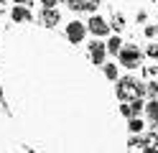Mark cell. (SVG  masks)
<instances>
[{
	"mask_svg": "<svg viewBox=\"0 0 158 153\" xmlns=\"http://www.w3.org/2000/svg\"><path fill=\"white\" fill-rule=\"evenodd\" d=\"M117 61H120L123 66H127V69H138L140 61H143V51L138 49L135 44H125L120 49V54H117Z\"/></svg>",
	"mask_w": 158,
	"mask_h": 153,
	"instance_id": "obj_1",
	"label": "cell"
},
{
	"mask_svg": "<svg viewBox=\"0 0 158 153\" xmlns=\"http://www.w3.org/2000/svg\"><path fill=\"white\" fill-rule=\"evenodd\" d=\"M107 41H100V38H92V44H89V59H92V64H97V66H102L105 61H107Z\"/></svg>",
	"mask_w": 158,
	"mask_h": 153,
	"instance_id": "obj_2",
	"label": "cell"
},
{
	"mask_svg": "<svg viewBox=\"0 0 158 153\" xmlns=\"http://www.w3.org/2000/svg\"><path fill=\"white\" fill-rule=\"evenodd\" d=\"M87 31L92 36H97V38H105V36H110V23H107V18L92 13V18L87 20Z\"/></svg>",
	"mask_w": 158,
	"mask_h": 153,
	"instance_id": "obj_3",
	"label": "cell"
},
{
	"mask_svg": "<svg viewBox=\"0 0 158 153\" xmlns=\"http://www.w3.org/2000/svg\"><path fill=\"white\" fill-rule=\"evenodd\" d=\"M87 36V23L84 20H72V23H66V38L69 44H82Z\"/></svg>",
	"mask_w": 158,
	"mask_h": 153,
	"instance_id": "obj_4",
	"label": "cell"
},
{
	"mask_svg": "<svg viewBox=\"0 0 158 153\" xmlns=\"http://www.w3.org/2000/svg\"><path fill=\"white\" fill-rule=\"evenodd\" d=\"M31 18H33V13H31V8H26V3H15L10 8V20L13 23H31Z\"/></svg>",
	"mask_w": 158,
	"mask_h": 153,
	"instance_id": "obj_5",
	"label": "cell"
},
{
	"mask_svg": "<svg viewBox=\"0 0 158 153\" xmlns=\"http://www.w3.org/2000/svg\"><path fill=\"white\" fill-rule=\"evenodd\" d=\"M143 112H145V117L151 120L153 125H158V100H156V97H151V100L145 102V110H143Z\"/></svg>",
	"mask_w": 158,
	"mask_h": 153,
	"instance_id": "obj_6",
	"label": "cell"
},
{
	"mask_svg": "<svg viewBox=\"0 0 158 153\" xmlns=\"http://www.w3.org/2000/svg\"><path fill=\"white\" fill-rule=\"evenodd\" d=\"M56 23H59V10L56 8H44V26L54 28Z\"/></svg>",
	"mask_w": 158,
	"mask_h": 153,
	"instance_id": "obj_7",
	"label": "cell"
},
{
	"mask_svg": "<svg viewBox=\"0 0 158 153\" xmlns=\"http://www.w3.org/2000/svg\"><path fill=\"white\" fill-rule=\"evenodd\" d=\"M123 46H125V44H123V38H120V36H110V38H107V51H110L112 56L120 54V49H123Z\"/></svg>",
	"mask_w": 158,
	"mask_h": 153,
	"instance_id": "obj_8",
	"label": "cell"
},
{
	"mask_svg": "<svg viewBox=\"0 0 158 153\" xmlns=\"http://www.w3.org/2000/svg\"><path fill=\"white\" fill-rule=\"evenodd\" d=\"M127 130H130V133H143L145 130V122L138 115H130V117H127Z\"/></svg>",
	"mask_w": 158,
	"mask_h": 153,
	"instance_id": "obj_9",
	"label": "cell"
},
{
	"mask_svg": "<svg viewBox=\"0 0 158 153\" xmlns=\"http://www.w3.org/2000/svg\"><path fill=\"white\" fill-rule=\"evenodd\" d=\"M102 69H105V77L110 79V82H117V79H120V71H117V64H107V61H105V64H102Z\"/></svg>",
	"mask_w": 158,
	"mask_h": 153,
	"instance_id": "obj_10",
	"label": "cell"
},
{
	"mask_svg": "<svg viewBox=\"0 0 158 153\" xmlns=\"http://www.w3.org/2000/svg\"><path fill=\"white\" fill-rule=\"evenodd\" d=\"M127 102H130V107H133V115H140V112L145 110V100L143 97H130Z\"/></svg>",
	"mask_w": 158,
	"mask_h": 153,
	"instance_id": "obj_11",
	"label": "cell"
},
{
	"mask_svg": "<svg viewBox=\"0 0 158 153\" xmlns=\"http://www.w3.org/2000/svg\"><path fill=\"white\" fill-rule=\"evenodd\" d=\"M100 3H102V0H84V8H82V10H87V13H94V10L100 8Z\"/></svg>",
	"mask_w": 158,
	"mask_h": 153,
	"instance_id": "obj_12",
	"label": "cell"
},
{
	"mask_svg": "<svg viewBox=\"0 0 158 153\" xmlns=\"http://www.w3.org/2000/svg\"><path fill=\"white\" fill-rule=\"evenodd\" d=\"M69 10H82L84 8V0H64Z\"/></svg>",
	"mask_w": 158,
	"mask_h": 153,
	"instance_id": "obj_13",
	"label": "cell"
},
{
	"mask_svg": "<svg viewBox=\"0 0 158 153\" xmlns=\"http://www.w3.org/2000/svg\"><path fill=\"white\" fill-rule=\"evenodd\" d=\"M148 97H158V79L148 82Z\"/></svg>",
	"mask_w": 158,
	"mask_h": 153,
	"instance_id": "obj_14",
	"label": "cell"
},
{
	"mask_svg": "<svg viewBox=\"0 0 158 153\" xmlns=\"http://www.w3.org/2000/svg\"><path fill=\"white\" fill-rule=\"evenodd\" d=\"M143 36H145L148 41H151V38H156V36H158V31H156V26H151V23H148V26L143 28Z\"/></svg>",
	"mask_w": 158,
	"mask_h": 153,
	"instance_id": "obj_15",
	"label": "cell"
},
{
	"mask_svg": "<svg viewBox=\"0 0 158 153\" xmlns=\"http://www.w3.org/2000/svg\"><path fill=\"white\" fill-rule=\"evenodd\" d=\"M112 28H115V31H123V28H125V18H123V15H115V18H112Z\"/></svg>",
	"mask_w": 158,
	"mask_h": 153,
	"instance_id": "obj_16",
	"label": "cell"
},
{
	"mask_svg": "<svg viewBox=\"0 0 158 153\" xmlns=\"http://www.w3.org/2000/svg\"><path fill=\"white\" fill-rule=\"evenodd\" d=\"M145 54L151 56V59H158V44H148V49H145Z\"/></svg>",
	"mask_w": 158,
	"mask_h": 153,
	"instance_id": "obj_17",
	"label": "cell"
},
{
	"mask_svg": "<svg viewBox=\"0 0 158 153\" xmlns=\"http://www.w3.org/2000/svg\"><path fill=\"white\" fill-rule=\"evenodd\" d=\"M41 5H44V8H56L59 0H41Z\"/></svg>",
	"mask_w": 158,
	"mask_h": 153,
	"instance_id": "obj_18",
	"label": "cell"
},
{
	"mask_svg": "<svg viewBox=\"0 0 158 153\" xmlns=\"http://www.w3.org/2000/svg\"><path fill=\"white\" fill-rule=\"evenodd\" d=\"M135 20H138V23H145V20H148V13H145V10H140V13L135 15Z\"/></svg>",
	"mask_w": 158,
	"mask_h": 153,
	"instance_id": "obj_19",
	"label": "cell"
},
{
	"mask_svg": "<svg viewBox=\"0 0 158 153\" xmlns=\"http://www.w3.org/2000/svg\"><path fill=\"white\" fill-rule=\"evenodd\" d=\"M13 3H31V0H13Z\"/></svg>",
	"mask_w": 158,
	"mask_h": 153,
	"instance_id": "obj_20",
	"label": "cell"
},
{
	"mask_svg": "<svg viewBox=\"0 0 158 153\" xmlns=\"http://www.w3.org/2000/svg\"><path fill=\"white\" fill-rule=\"evenodd\" d=\"M3 5H5V0H0V8H3Z\"/></svg>",
	"mask_w": 158,
	"mask_h": 153,
	"instance_id": "obj_21",
	"label": "cell"
},
{
	"mask_svg": "<svg viewBox=\"0 0 158 153\" xmlns=\"http://www.w3.org/2000/svg\"><path fill=\"white\" fill-rule=\"evenodd\" d=\"M156 31H158V23H156Z\"/></svg>",
	"mask_w": 158,
	"mask_h": 153,
	"instance_id": "obj_22",
	"label": "cell"
}]
</instances>
